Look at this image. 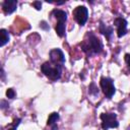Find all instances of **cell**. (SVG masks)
Masks as SVG:
<instances>
[{
	"instance_id": "cell-17",
	"label": "cell",
	"mask_w": 130,
	"mask_h": 130,
	"mask_svg": "<svg viewBox=\"0 0 130 130\" xmlns=\"http://www.w3.org/2000/svg\"><path fill=\"white\" fill-rule=\"evenodd\" d=\"M125 61H126L128 67L130 69V54H125Z\"/></svg>"
},
{
	"instance_id": "cell-3",
	"label": "cell",
	"mask_w": 130,
	"mask_h": 130,
	"mask_svg": "<svg viewBox=\"0 0 130 130\" xmlns=\"http://www.w3.org/2000/svg\"><path fill=\"white\" fill-rule=\"evenodd\" d=\"M51 15L55 16L58 19V23L56 24V32L59 37H64L65 35V22L67 20V14L65 11L60 10V9H54L51 12Z\"/></svg>"
},
{
	"instance_id": "cell-15",
	"label": "cell",
	"mask_w": 130,
	"mask_h": 130,
	"mask_svg": "<svg viewBox=\"0 0 130 130\" xmlns=\"http://www.w3.org/2000/svg\"><path fill=\"white\" fill-rule=\"evenodd\" d=\"M20 121H21V119H19V118H18V119H15L14 122H13V124H12V127L9 128L8 130H16V128H17V126L19 125Z\"/></svg>"
},
{
	"instance_id": "cell-10",
	"label": "cell",
	"mask_w": 130,
	"mask_h": 130,
	"mask_svg": "<svg viewBox=\"0 0 130 130\" xmlns=\"http://www.w3.org/2000/svg\"><path fill=\"white\" fill-rule=\"evenodd\" d=\"M0 37H1V39H0V46L3 47L5 44H7L9 42L10 37H9L8 31L6 29H4V28L0 29Z\"/></svg>"
},
{
	"instance_id": "cell-8",
	"label": "cell",
	"mask_w": 130,
	"mask_h": 130,
	"mask_svg": "<svg viewBox=\"0 0 130 130\" xmlns=\"http://www.w3.org/2000/svg\"><path fill=\"white\" fill-rule=\"evenodd\" d=\"M50 60H51V62L56 63V64H60V65L65 63L64 54L60 49H54L50 52Z\"/></svg>"
},
{
	"instance_id": "cell-4",
	"label": "cell",
	"mask_w": 130,
	"mask_h": 130,
	"mask_svg": "<svg viewBox=\"0 0 130 130\" xmlns=\"http://www.w3.org/2000/svg\"><path fill=\"white\" fill-rule=\"evenodd\" d=\"M101 120H102V128L104 130H108L110 128H117L119 126V122L117 121V116L114 113L102 114Z\"/></svg>"
},
{
	"instance_id": "cell-1",
	"label": "cell",
	"mask_w": 130,
	"mask_h": 130,
	"mask_svg": "<svg viewBox=\"0 0 130 130\" xmlns=\"http://www.w3.org/2000/svg\"><path fill=\"white\" fill-rule=\"evenodd\" d=\"M88 39L85 40L81 44V49L83 52H85L88 56H91L93 54H99L103 51V44L93 34L89 32L87 35Z\"/></svg>"
},
{
	"instance_id": "cell-13",
	"label": "cell",
	"mask_w": 130,
	"mask_h": 130,
	"mask_svg": "<svg viewBox=\"0 0 130 130\" xmlns=\"http://www.w3.org/2000/svg\"><path fill=\"white\" fill-rule=\"evenodd\" d=\"M6 95H7L8 99H13V98L15 96V91H14V89L8 88V89L6 90Z\"/></svg>"
},
{
	"instance_id": "cell-16",
	"label": "cell",
	"mask_w": 130,
	"mask_h": 130,
	"mask_svg": "<svg viewBox=\"0 0 130 130\" xmlns=\"http://www.w3.org/2000/svg\"><path fill=\"white\" fill-rule=\"evenodd\" d=\"M32 5L35 6V8H36L37 10H41V8H42V3H41L40 1H35V2L32 3Z\"/></svg>"
},
{
	"instance_id": "cell-9",
	"label": "cell",
	"mask_w": 130,
	"mask_h": 130,
	"mask_svg": "<svg viewBox=\"0 0 130 130\" xmlns=\"http://www.w3.org/2000/svg\"><path fill=\"white\" fill-rule=\"evenodd\" d=\"M17 7V1L15 0H5L2 3V9L5 14H11L16 10Z\"/></svg>"
},
{
	"instance_id": "cell-12",
	"label": "cell",
	"mask_w": 130,
	"mask_h": 130,
	"mask_svg": "<svg viewBox=\"0 0 130 130\" xmlns=\"http://www.w3.org/2000/svg\"><path fill=\"white\" fill-rule=\"evenodd\" d=\"M59 120V114L58 113H52L50 116H49V118H48V122H47V124L48 125H54V124H56V122Z\"/></svg>"
},
{
	"instance_id": "cell-11",
	"label": "cell",
	"mask_w": 130,
	"mask_h": 130,
	"mask_svg": "<svg viewBox=\"0 0 130 130\" xmlns=\"http://www.w3.org/2000/svg\"><path fill=\"white\" fill-rule=\"evenodd\" d=\"M100 31H101L103 35H105L108 40H110L111 35H112V32H113V28H112V27H108V26H106L103 22H101V24H100Z\"/></svg>"
},
{
	"instance_id": "cell-7",
	"label": "cell",
	"mask_w": 130,
	"mask_h": 130,
	"mask_svg": "<svg viewBox=\"0 0 130 130\" xmlns=\"http://www.w3.org/2000/svg\"><path fill=\"white\" fill-rule=\"evenodd\" d=\"M114 24L117 26V36L118 38H122L127 32V21L123 17H117L114 20Z\"/></svg>"
},
{
	"instance_id": "cell-6",
	"label": "cell",
	"mask_w": 130,
	"mask_h": 130,
	"mask_svg": "<svg viewBox=\"0 0 130 130\" xmlns=\"http://www.w3.org/2000/svg\"><path fill=\"white\" fill-rule=\"evenodd\" d=\"M74 19L78 22L79 25H84L88 18V11L85 6H77L73 10Z\"/></svg>"
},
{
	"instance_id": "cell-18",
	"label": "cell",
	"mask_w": 130,
	"mask_h": 130,
	"mask_svg": "<svg viewBox=\"0 0 130 130\" xmlns=\"http://www.w3.org/2000/svg\"><path fill=\"white\" fill-rule=\"evenodd\" d=\"M57 129H58V127H57V125H56V124L52 125V130H57Z\"/></svg>"
},
{
	"instance_id": "cell-2",
	"label": "cell",
	"mask_w": 130,
	"mask_h": 130,
	"mask_svg": "<svg viewBox=\"0 0 130 130\" xmlns=\"http://www.w3.org/2000/svg\"><path fill=\"white\" fill-rule=\"evenodd\" d=\"M62 65L60 64H56L53 62H45L42 66H41V70L42 72L51 80L56 81L58 79H60L61 77V73H62Z\"/></svg>"
},
{
	"instance_id": "cell-14",
	"label": "cell",
	"mask_w": 130,
	"mask_h": 130,
	"mask_svg": "<svg viewBox=\"0 0 130 130\" xmlns=\"http://www.w3.org/2000/svg\"><path fill=\"white\" fill-rule=\"evenodd\" d=\"M89 92L90 93H92V94H98V92H99V90L96 89V87H95V84L94 83H91L90 84V86H89Z\"/></svg>"
},
{
	"instance_id": "cell-5",
	"label": "cell",
	"mask_w": 130,
	"mask_h": 130,
	"mask_svg": "<svg viewBox=\"0 0 130 130\" xmlns=\"http://www.w3.org/2000/svg\"><path fill=\"white\" fill-rule=\"evenodd\" d=\"M100 85L103 89V92L105 93V95L108 98V99H111L115 91H116V88L114 86V82L111 78L109 77H102L101 80H100Z\"/></svg>"
}]
</instances>
